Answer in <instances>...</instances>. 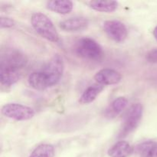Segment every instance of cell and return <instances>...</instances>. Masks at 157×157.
<instances>
[{
	"label": "cell",
	"instance_id": "obj_4",
	"mask_svg": "<svg viewBox=\"0 0 157 157\" xmlns=\"http://www.w3.org/2000/svg\"><path fill=\"white\" fill-rule=\"evenodd\" d=\"M75 53L84 59L97 61L103 56V50L99 43L90 38H82L77 41L75 48Z\"/></svg>",
	"mask_w": 157,
	"mask_h": 157
},
{
	"label": "cell",
	"instance_id": "obj_15",
	"mask_svg": "<svg viewBox=\"0 0 157 157\" xmlns=\"http://www.w3.org/2000/svg\"><path fill=\"white\" fill-rule=\"evenodd\" d=\"M104 86L101 85L99 84H95L87 87L81 96L80 97L79 102L81 104H88L93 102L97 97L101 94V92L104 90Z\"/></svg>",
	"mask_w": 157,
	"mask_h": 157
},
{
	"label": "cell",
	"instance_id": "obj_5",
	"mask_svg": "<svg viewBox=\"0 0 157 157\" xmlns=\"http://www.w3.org/2000/svg\"><path fill=\"white\" fill-rule=\"evenodd\" d=\"M2 113L5 117L18 121H29L33 118L35 112L32 107L16 103H9L2 107Z\"/></svg>",
	"mask_w": 157,
	"mask_h": 157
},
{
	"label": "cell",
	"instance_id": "obj_11",
	"mask_svg": "<svg viewBox=\"0 0 157 157\" xmlns=\"http://www.w3.org/2000/svg\"><path fill=\"white\" fill-rule=\"evenodd\" d=\"M128 105V100L124 97H119L113 100V102L105 110V117L112 119L119 115Z\"/></svg>",
	"mask_w": 157,
	"mask_h": 157
},
{
	"label": "cell",
	"instance_id": "obj_9",
	"mask_svg": "<svg viewBox=\"0 0 157 157\" xmlns=\"http://www.w3.org/2000/svg\"><path fill=\"white\" fill-rule=\"evenodd\" d=\"M89 26V21L83 17H75L61 21L59 27L61 30L67 32H82L87 29Z\"/></svg>",
	"mask_w": 157,
	"mask_h": 157
},
{
	"label": "cell",
	"instance_id": "obj_16",
	"mask_svg": "<svg viewBox=\"0 0 157 157\" xmlns=\"http://www.w3.org/2000/svg\"><path fill=\"white\" fill-rule=\"evenodd\" d=\"M88 5L94 10L101 12H113L118 7L117 2L112 0H94L89 2Z\"/></svg>",
	"mask_w": 157,
	"mask_h": 157
},
{
	"label": "cell",
	"instance_id": "obj_18",
	"mask_svg": "<svg viewBox=\"0 0 157 157\" xmlns=\"http://www.w3.org/2000/svg\"><path fill=\"white\" fill-rule=\"evenodd\" d=\"M55 154V147L52 144H43L38 146L29 157H54Z\"/></svg>",
	"mask_w": 157,
	"mask_h": 157
},
{
	"label": "cell",
	"instance_id": "obj_7",
	"mask_svg": "<svg viewBox=\"0 0 157 157\" xmlns=\"http://www.w3.org/2000/svg\"><path fill=\"white\" fill-rule=\"evenodd\" d=\"M103 28L107 36L116 42L125 41L128 35V31L125 25L117 20H108L104 22Z\"/></svg>",
	"mask_w": 157,
	"mask_h": 157
},
{
	"label": "cell",
	"instance_id": "obj_20",
	"mask_svg": "<svg viewBox=\"0 0 157 157\" xmlns=\"http://www.w3.org/2000/svg\"><path fill=\"white\" fill-rule=\"evenodd\" d=\"M146 59L148 62L156 64L157 63V48H154L147 52L146 55Z\"/></svg>",
	"mask_w": 157,
	"mask_h": 157
},
{
	"label": "cell",
	"instance_id": "obj_17",
	"mask_svg": "<svg viewBox=\"0 0 157 157\" xmlns=\"http://www.w3.org/2000/svg\"><path fill=\"white\" fill-rule=\"evenodd\" d=\"M136 150L140 157H157V141L143 142L136 147Z\"/></svg>",
	"mask_w": 157,
	"mask_h": 157
},
{
	"label": "cell",
	"instance_id": "obj_13",
	"mask_svg": "<svg viewBox=\"0 0 157 157\" xmlns=\"http://www.w3.org/2000/svg\"><path fill=\"white\" fill-rule=\"evenodd\" d=\"M133 153V148L127 141L121 140L116 143L108 150L109 156L110 157H128Z\"/></svg>",
	"mask_w": 157,
	"mask_h": 157
},
{
	"label": "cell",
	"instance_id": "obj_2",
	"mask_svg": "<svg viewBox=\"0 0 157 157\" xmlns=\"http://www.w3.org/2000/svg\"><path fill=\"white\" fill-rule=\"evenodd\" d=\"M25 55L18 49L7 48L3 49L0 55V68L21 71L27 65Z\"/></svg>",
	"mask_w": 157,
	"mask_h": 157
},
{
	"label": "cell",
	"instance_id": "obj_6",
	"mask_svg": "<svg viewBox=\"0 0 157 157\" xmlns=\"http://www.w3.org/2000/svg\"><path fill=\"white\" fill-rule=\"evenodd\" d=\"M64 64L63 58L59 55H55L46 64L42 71L46 74L50 80L51 84L53 87L61 81L64 73Z\"/></svg>",
	"mask_w": 157,
	"mask_h": 157
},
{
	"label": "cell",
	"instance_id": "obj_3",
	"mask_svg": "<svg viewBox=\"0 0 157 157\" xmlns=\"http://www.w3.org/2000/svg\"><path fill=\"white\" fill-rule=\"evenodd\" d=\"M144 113V107L140 103L134 104L129 108L124 117L118 138H124L134 131L139 125Z\"/></svg>",
	"mask_w": 157,
	"mask_h": 157
},
{
	"label": "cell",
	"instance_id": "obj_8",
	"mask_svg": "<svg viewBox=\"0 0 157 157\" xmlns=\"http://www.w3.org/2000/svg\"><path fill=\"white\" fill-rule=\"evenodd\" d=\"M94 80L97 84L103 86L114 85L121 82L122 75L113 69L104 68L97 72L94 75Z\"/></svg>",
	"mask_w": 157,
	"mask_h": 157
},
{
	"label": "cell",
	"instance_id": "obj_14",
	"mask_svg": "<svg viewBox=\"0 0 157 157\" xmlns=\"http://www.w3.org/2000/svg\"><path fill=\"white\" fill-rule=\"evenodd\" d=\"M21 78V71L0 68V81L2 85L11 87L18 82Z\"/></svg>",
	"mask_w": 157,
	"mask_h": 157
},
{
	"label": "cell",
	"instance_id": "obj_21",
	"mask_svg": "<svg viewBox=\"0 0 157 157\" xmlns=\"http://www.w3.org/2000/svg\"><path fill=\"white\" fill-rule=\"evenodd\" d=\"M153 35H154L155 38L157 40V26L155 27L154 30H153Z\"/></svg>",
	"mask_w": 157,
	"mask_h": 157
},
{
	"label": "cell",
	"instance_id": "obj_19",
	"mask_svg": "<svg viewBox=\"0 0 157 157\" xmlns=\"http://www.w3.org/2000/svg\"><path fill=\"white\" fill-rule=\"evenodd\" d=\"M15 25V21L9 17L1 16L0 18V27L1 29H9Z\"/></svg>",
	"mask_w": 157,
	"mask_h": 157
},
{
	"label": "cell",
	"instance_id": "obj_12",
	"mask_svg": "<svg viewBox=\"0 0 157 157\" xmlns=\"http://www.w3.org/2000/svg\"><path fill=\"white\" fill-rule=\"evenodd\" d=\"M46 7L50 11L61 15L70 13L74 7V4L70 0H52L46 3Z\"/></svg>",
	"mask_w": 157,
	"mask_h": 157
},
{
	"label": "cell",
	"instance_id": "obj_10",
	"mask_svg": "<svg viewBox=\"0 0 157 157\" xmlns=\"http://www.w3.org/2000/svg\"><path fill=\"white\" fill-rule=\"evenodd\" d=\"M28 82L31 87L37 90H43L52 87L48 78L42 71L31 74L28 78Z\"/></svg>",
	"mask_w": 157,
	"mask_h": 157
},
{
	"label": "cell",
	"instance_id": "obj_1",
	"mask_svg": "<svg viewBox=\"0 0 157 157\" xmlns=\"http://www.w3.org/2000/svg\"><path fill=\"white\" fill-rule=\"evenodd\" d=\"M31 23L37 33L43 38L56 43L59 41V35L52 20L41 12H36L32 15Z\"/></svg>",
	"mask_w": 157,
	"mask_h": 157
}]
</instances>
